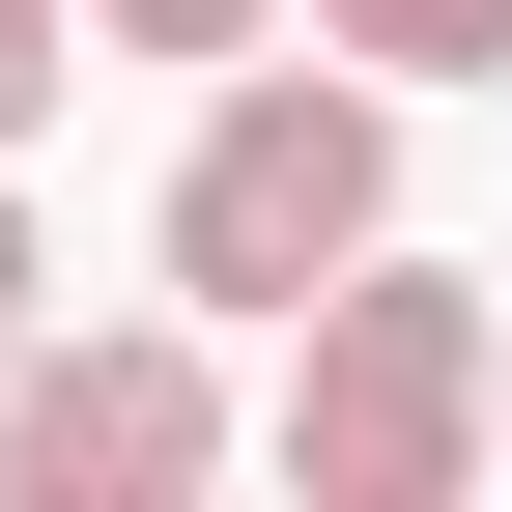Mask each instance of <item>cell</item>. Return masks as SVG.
Returning <instances> with one entry per match:
<instances>
[{
	"mask_svg": "<svg viewBox=\"0 0 512 512\" xmlns=\"http://www.w3.org/2000/svg\"><path fill=\"white\" fill-rule=\"evenodd\" d=\"M370 228H399V86H370V57H285V29H256L228 86H200V143H171V200H143L171 313H256V342H285V313L342 285Z\"/></svg>",
	"mask_w": 512,
	"mask_h": 512,
	"instance_id": "cell-1",
	"label": "cell"
},
{
	"mask_svg": "<svg viewBox=\"0 0 512 512\" xmlns=\"http://www.w3.org/2000/svg\"><path fill=\"white\" fill-rule=\"evenodd\" d=\"M256 456H285L313 512H456V484H484V285L370 228L342 285L285 313V399H256Z\"/></svg>",
	"mask_w": 512,
	"mask_h": 512,
	"instance_id": "cell-2",
	"label": "cell"
},
{
	"mask_svg": "<svg viewBox=\"0 0 512 512\" xmlns=\"http://www.w3.org/2000/svg\"><path fill=\"white\" fill-rule=\"evenodd\" d=\"M256 456V399H228V313H86V342H0V512H171V484H228Z\"/></svg>",
	"mask_w": 512,
	"mask_h": 512,
	"instance_id": "cell-3",
	"label": "cell"
},
{
	"mask_svg": "<svg viewBox=\"0 0 512 512\" xmlns=\"http://www.w3.org/2000/svg\"><path fill=\"white\" fill-rule=\"evenodd\" d=\"M285 29H313V57H370L399 114H427V86H512V0H285Z\"/></svg>",
	"mask_w": 512,
	"mask_h": 512,
	"instance_id": "cell-4",
	"label": "cell"
},
{
	"mask_svg": "<svg viewBox=\"0 0 512 512\" xmlns=\"http://www.w3.org/2000/svg\"><path fill=\"white\" fill-rule=\"evenodd\" d=\"M57 86H86V0H0V171L57 143Z\"/></svg>",
	"mask_w": 512,
	"mask_h": 512,
	"instance_id": "cell-5",
	"label": "cell"
},
{
	"mask_svg": "<svg viewBox=\"0 0 512 512\" xmlns=\"http://www.w3.org/2000/svg\"><path fill=\"white\" fill-rule=\"evenodd\" d=\"M285 0H86V57H256Z\"/></svg>",
	"mask_w": 512,
	"mask_h": 512,
	"instance_id": "cell-6",
	"label": "cell"
},
{
	"mask_svg": "<svg viewBox=\"0 0 512 512\" xmlns=\"http://www.w3.org/2000/svg\"><path fill=\"white\" fill-rule=\"evenodd\" d=\"M29 313H57V256H29V200H0V342H29Z\"/></svg>",
	"mask_w": 512,
	"mask_h": 512,
	"instance_id": "cell-7",
	"label": "cell"
},
{
	"mask_svg": "<svg viewBox=\"0 0 512 512\" xmlns=\"http://www.w3.org/2000/svg\"><path fill=\"white\" fill-rule=\"evenodd\" d=\"M484 456H512V313H484Z\"/></svg>",
	"mask_w": 512,
	"mask_h": 512,
	"instance_id": "cell-8",
	"label": "cell"
}]
</instances>
